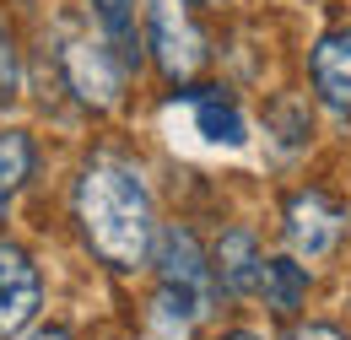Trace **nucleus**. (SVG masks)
Wrapping results in <instances>:
<instances>
[{
  "label": "nucleus",
  "instance_id": "5",
  "mask_svg": "<svg viewBox=\"0 0 351 340\" xmlns=\"http://www.w3.org/2000/svg\"><path fill=\"white\" fill-rule=\"evenodd\" d=\"M38 298H44V281H38V265L27 259V249L0 243V340L22 335L33 324Z\"/></svg>",
  "mask_w": 351,
  "mask_h": 340
},
{
  "label": "nucleus",
  "instance_id": "13",
  "mask_svg": "<svg viewBox=\"0 0 351 340\" xmlns=\"http://www.w3.org/2000/svg\"><path fill=\"white\" fill-rule=\"evenodd\" d=\"M16 86H22L16 43H11V33H0V103H5V97H16Z\"/></svg>",
  "mask_w": 351,
  "mask_h": 340
},
{
  "label": "nucleus",
  "instance_id": "3",
  "mask_svg": "<svg viewBox=\"0 0 351 340\" xmlns=\"http://www.w3.org/2000/svg\"><path fill=\"white\" fill-rule=\"evenodd\" d=\"M125 60L114 54V43L103 38V33H65L60 38V76L65 86L87 103V108H119V97H125Z\"/></svg>",
  "mask_w": 351,
  "mask_h": 340
},
{
  "label": "nucleus",
  "instance_id": "12",
  "mask_svg": "<svg viewBox=\"0 0 351 340\" xmlns=\"http://www.w3.org/2000/svg\"><path fill=\"white\" fill-rule=\"evenodd\" d=\"M27 173H33V141H27V130H0V216H5L11 195L22 189Z\"/></svg>",
  "mask_w": 351,
  "mask_h": 340
},
{
  "label": "nucleus",
  "instance_id": "7",
  "mask_svg": "<svg viewBox=\"0 0 351 340\" xmlns=\"http://www.w3.org/2000/svg\"><path fill=\"white\" fill-rule=\"evenodd\" d=\"M152 249H157V276H162L168 287H184V292L211 302V259H206L200 238H195L189 227H162Z\"/></svg>",
  "mask_w": 351,
  "mask_h": 340
},
{
  "label": "nucleus",
  "instance_id": "17",
  "mask_svg": "<svg viewBox=\"0 0 351 340\" xmlns=\"http://www.w3.org/2000/svg\"><path fill=\"white\" fill-rule=\"evenodd\" d=\"M206 5H221V0H206Z\"/></svg>",
  "mask_w": 351,
  "mask_h": 340
},
{
  "label": "nucleus",
  "instance_id": "11",
  "mask_svg": "<svg viewBox=\"0 0 351 340\" xmlns=\"http://www.w3.org/2000/svg\"><path fill=\"white\" fill-rule=\"evenodd\" d=\"M92 16H97V33L114 43V54L125 60V65H141V33H135V5L130 0H87Z\"/></svg>",
  "mask_w": 351,
  "mask_h": 340
},
{
  "label": "nucleus",
  "instance_id": "15",
  "mask_svg": "<svg viewBox=\"0 0 351 340\" xmlns=\"http://www.w3.org/2000/svg\"><path fill=\"white\" fill-rule=\"evenodd\" d=\"M33 340H71V330H60V324H49V330H38Z\"/></svg>",
  "mask_w": 351,
  "mask_h": 340
},
{
  "label": "nucleus",
  "instance_id": "6",
  "mask_svg": "<svg viewBox=\"0 0 351 340\" xmlns=\"http://www.w3.org/2000/svg\"><path fill=\"white\" fill-rule=\"evenodd\" d=\"M308 76L330 114H351V27H330L308 49Z\"/></svg>",
  "mask_w": 351,
  "mask_h": 340
},
{
  "label": "nucleus",
  "instance_id": "8",
  "mask_svg": "<svg viewBox=\"0 0 351 340\" xmlns=\"http://www.w3.org/2000/svg\"><path fill=\"white\" fill-rule=\"evenodd\" d=\"M211 276L221 281V292L232 298H254L265 276V249L249 227H227L217 238V254H211Z\"/></svg>",
  "mask_w": 351,
  "mask_h": 340
},
{
  "label": "nucleus",
  "instance_id": "14",
  "mask_svg": "<svg viewBox=\"0 0 351 340\" xmlns=\"http://www.w3.org/2000/svg\"><path fill=\"white\" fill-rule=\"evenodd\" d=\"M287 340H346L335 324H292V335Z\"/></svg>",
  "mask_w": 351,
  "mask_h": 340
},
{
  "label": "nucleus",
  "instance_id": "16",
  "mask_svg": "<svg viewBox=\"0 0 351 340\" xmlns=\"http://www.w3.org/2000/svg\"><path fill=\"white\" fill-rule=\"evenodd\" d=\"M221 340H265V335H254V330H227Z\"/></svg>",
  "mask_w": 351,
  "mask_h": 340
},
{
  "label": "nucleus",
  "instance_id": "1",
  "mask_svg": "<svg viewBox=\"0 0 351 340\" xmlns=\"http://www.w3.org/2000/svg\"><path fill=\"white\" fill-rule=\"evenodd\" d=\"M76 221L87 232L92 254L114 270H135L146 265L152 243H157V216H152V195L141 184V173L119 157H92L76 184Z\"/></svg>",
  "mask_w": 351,
  "mask_h": 340
},
{
  "label": "nucleus",
  "instance_id": "10",
  "mask_svg": "<svg viewBox=\"0 0 351 340\" xmlns=\"http://www.w3.org/2000/svg\"><path fill=\"white\" fill-rule=\"evenodd\" d=\"M308 287H313V276H308V265L298 259H265V276H260V292H265V308L276 313V319H292L298 308L308 302Z\"/></svg>",
  "mask_w": 351,
  "mask_h": 340
},
{
  "label": "nucleus",
  "instance_id": "2",
  "mask_svg": "<svg viewBox=\"0 0 351 340\" xmlns=\"http://www.w3.org/2000/svg\"><path fill=\"white\" fill-rule=\"evenodd\" d=\"M146 49L162 71V82H195L211 60V43L195 22V5L189 0H146Z\"/></svg>",
  "mask_w": 351,
  "mask_h": 340
},
{
  "label": "nucleus",
  "instance_id": "9",
  "mask_svg": "<svg viewBox=\"0 0 351 340\" xmlns=\"http://www.w3.org/2000/svg\"><path fill=\"white\" fill-rule=\"evenodd\" d=\"M184 97L195 103V125H200L206 141H217V146H243L249 141V125H243V114H238L227 86H195Z\"/></svg>",
  "mask_w": 351,
  "mask_h": 340
},
{
  "label": "nucleus",
  "instance_id": "4",
  "mask_svg": "<svg viewBox=\"0 0 351 340\" xmlns=\"http://www.w3.org/2000/svg\"><path fill=\"white\" fill-rule=\"evenodd\" d=\"M346 206L335 200V195H324V189H298V195H287V211H281V227H287V243L308 259H324L335 243H341V232H346Z\"/></svg>",
  "mask_w": 351,
  "mask_h": 340
}]
</instances>
